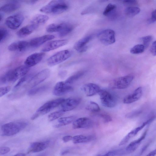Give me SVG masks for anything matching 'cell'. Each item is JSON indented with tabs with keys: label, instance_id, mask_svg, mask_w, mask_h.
<instances>
[{
	"label": "cell",
	"instance_id": "obj_1",
	"mask_svg": "<svg viewBox=\"0 0 156 156\" xmlns=\"http://www.w3.org/2000/svg\"><path fill=\"white\" fill-rule=\"evenodd\" d=\"M30 69V67L23 65L9 70L1 77L0 84L14 83L20 78L25 76Z\"/></svg>",
	"mask_w": 156,
	"mask_h": 156
},
{
	"label": "cell",
	"instance_id": "obj_2",
	"mask_svg": "<svg viewBox=\"0 0 156 156\" xmlns=\"http://www.w3.org/2000/svg\"><path fill=\"white\" fill-rule=\"evenodd\" d=\"M68 8V5L64 1L52 0L41 7L40 10L45 13L56 15L65 12Z\"/></svg>",
	"mask_w": 156,
	"mask_h": 156
},
{
	"label": "cell",
	"instance_id": "obj_3",
	"mask_svg": "<svg viewBox=\"0 0 156 156\" xmlns=\"http://www.w3.org/2000/svg\"><path fill=\"white\" fill-rule=\"evenodd\" d=\"M27 123L24 121H17L4 124L1 127L2 135L5 136H13L24 129Z\"/></svg>",
	"mask_w": 156,
	"mask_h": 156
},
{
	"label": "cell",
	"instance_id": "obj_4",
	"mask_svg": "<svg viewBox=\"0 0 156 156\" xmlns=\"http://www.w3.org/2000/svg\"><path fill=\"white\" fill-rule=\"evenodd\" d=\"M64 100L63 98H59L46 102L37 109L31 116V119L34 120L39 116L48 113L60 106Z\"/></svg>",
	"mask_w": 156,
	"mask_h": 156
},
{
	"label": "cell",
	"instance_id": "obj_5",
	"mask_svg": "<svg viewBox=\"0 0 156 156\" xmlns=\"http://www.w3.org/2000/svg\"><path fill=\"white\" fill-rule=\"evenodd\" d=\"M73 29V27L71 24L63 23L51 24L47 27L46 30L48 33L57 32L59 37H63L70 34Z\"/></svg>",
	"mask_w": 156,
	"mask_h": 156
},
{
	"label": "cell",
	"instance_id": "obj_6",
	"mask_svg": "<svg viewBox=\"0 0 156 156\" xmlns=\"http://www.w3.org/2000/svg\"><path fill=\"white\" fill-rule=\"evenodd\" d=\"M98 94L101 102L103 106L112 108L116 105L117 98L113 92L106 90H101Z\"/></svg>",
	"mask_w": 156,
	"mask_h": 156
},
{
	"label": "cell",
	"instance_id": "obj_7",
	"mask_svg": "<svg viewBox=\"0 0 156 156\" xmlns=\"http://www.w3.org/2000/svg\"><path fill=\"white\" fill-rule=\"evenodd\" d=\"M72 55V51L69 50L58 51L48 58L47 64L50 66L57 65L68 59Z\"/></svg>",
	"mask_w": 156,
	"mask_h": 156
},
{
	"label": "cell",
	"instance_id": "obj_8",
	"mask_svg": "<svg viewBox=\"0 0 156 156\" xmlns=\"http://www.w3.org/2000/svg\"><path fill=\"white\" fill-rule=\"evenodd\" d=\"M134 78V76L131 74L118 77L113 80L110 83L109 86L114 89H126L131 84Z\"/></svg>",
	"mask_w": 156,
	"mask_h": 156
},
{
	"label": "cell",
	"instance_id": "obj_9",
	"mask_svg": "<svg viewBox=\"0 0 156 156\" xmlns=\"http://www.w3.org/2000/svg\"><path fill=\"white\" fill-rule=\"evenodd\" d=\"M99 41L103 44L108 45L114 43L115 41V33L111 29L103 30L97 34Z\"/></svg>",
	"mask_w": 156,
	"mask_h": 156
},
{
	"label": "cell",
	"instance_id": "obj_10",
	"mask_svg": "<svg viewBox=\"0 0 156 156\" xmlns=\"http://www.w3.org/2000/svg\"><path fill=\"white\" fill-rule=\"evenodd\" d=\"M23 15L17 13L8 16L5 19V23L9 29L16 30L21 25L24 20Z\"/></svg>",
	"mask_w": 156,
	"mask_h": 156
},
{
	"label": "cell",
	"instance_id": "obj_11",
	"mask_svg": "<svg viewBox=\"0 0 156 156\" xmlns=\"http://www.w3.org/2000/svg\"><path fill=\"white\" fill-rule=\"evenodd\" d=\"M50 71L49 69H44L32 76L29 81V83L33 87L41 83L49 76Z\"/></svg>",
	"mask_w": 156,
	"mask_h": 156
},
{
	"label": "cell",
	"instance_id": "obj_12",
	"mask_svg": "<svg viewBox=\"0 0 156 156\" xmlns=\"http://www.w3.org/2000/svg\"><path fill=\"white\" fill-rule=\"evenodd\" d=\"M73 90L71 84L65 81L58 82L55 85L53 90V94L56 96H61L72 91Z\"/></svg>",
	"mask_w": 156,
	"mask_h": 156
},
{
	"label": "cell",
	"instance_id": "obj_13",
	"mask_svg": "<svg viewBox=\"0 0 156 156\" xmlns=\"http://www.w3.org/2000/svg\"><path fill=\"white\" fill-rule=\"evenodd\" d=\"M81 99L79 98H69L64 99L60 105V110L64 112L72 110L80 104Z\"/></svg>",
	"mask_w": 156,
	"mask_h": 156
},
{
	"label": "cell",
	"instance_id": "obj_14",
	"mask_svg": "<svg viewBox=\"0 0 156 156\" xmlns=\"http://www.w3.org/2000/svg\"><path fill=\"white\" fill-rule=\"evenodd\" d=\"M155 118L154 116L152 117L146 122H144L142 125L131 131L121 140L119 144V145L121 146L126 144L131 138L136 135L146 125L153 121Z\"/></svg>",
	"mask_w": 156,
	"mask_h": 156
},
{
	"label": "cell",
	"instance_id": "obj_15",
	"mask_svg": "<svg viewBox=\"0 0 156 156\" xmlns=\"http://www.w3.org/2000/svg\"><path fill=\"white\" fill-rule=\"evenodd\" d=\"M45 55L44 52H37L29 56L26 59L24 64L26 66L30 67L39 63Z\"/></svg>",
	"mask_w": 156,
	"mask_h": 156
},
{
	"label": "cell",
	"instance_id": "obj_16",
	"mask_svg": "<svg viewBox=\"0 0 156 156\" xmlns=\"http://www.w3.org/2000/svg\"><path fill=\"white\" fill-rule=\"evenodd\" d=\"M81 90L85 95L88 97L94 96L98 93L101 90L98 85L92 83H88L83 85Z\"/></svg>",
	"mask_w": 156,
	"mask_h": 156
},
{
	"label": "cell",
	"instance_id": "obj_17",
	"mask_svg": "<svg viewBox=\"0 0 156 156\" xmlns=\"http://www.w3.org/2000/svg\"><path fill=\"white\" fill-rule=\"evenodd\" d=\"M68 42V41L66 39L51 41L46 44L42 48L41 51L43 52L49 51L65 45Z\"/></svg>",
	"mask_w": 156,
	"mask_h": 156
},
{
	"label": "cell",
	"instance_id": "obj_18",
	"mask_svg": "<svg viewBox=\"0 0 156 156\" xmlns=\"http://www.w3.org/2000/svg\"><path fill=\"white\" fill-rule=\"evenodd\" d=\"M50 144L49 140L33 142L30 145L27 153H36L43 151L49 146Z\"/></svg>",
	"mask_w": 156,
	"mask_h": 156
},
{
	"label": "cell",
	"instance_id": "obj_19",
	"mask_svg": "<svg viewBox=\"0 0 156 156\" xmlns=\"http://www.w3.org/2000/svg\"><path fill=\"white\" fill-rule=\"evenodd\" d=\"M93 124L92 121L87 117H82L75 119L73 122L72 127L74 129L89 128Z\"/></svg>",
	"mask_w": 156,
	"mask_h": 156
},
{
	"label": "cell",
	"instance_id": "obj_20",
	"mask_svg": "<svg viewBox=\"0 0 156 156\" xmlns=\"http://www.w3.org/2000/svg\"><path fill=\"white\" fill-rule=\"evenodd\" d=\"M93 36L90 35L87 36L79 40L74 44V49L80 53L85 51L87 48V44L92 39Z\"/></svg>",
	"mask_w": 156,
	"mask_h": 156
},
{
	"label": "cell",
	"instance_id": "obj_21",
	"mask_svg": "<svg viewBox=\"0 0 156 156\" xmlns=\"http://www.w3.org/2000/svg\"><path fill=\"white\" fill-rule=\"evenodd\" d=\"M142 93V87H139L132 93L126 96L123 99V102L125 104H129L137 101L140 98Z\"/></svg>",
	"mask_w": 156,
	"mask_h": 156
},
{
	"label": "cell",
	"instance_id": "obj_22",
	"mask_svg": "<svg viewBox=\"0 0 156 156\" xmlns=\"http://www.w3.org/2000/svg\"><path fill=\"white\" fill-rule=\"evenodd\" d=\"M29 42L25 41H19L12 43L8 46V49L11 51L22 52L29 46Z\"/></svg>",
	"mask_w": 156,
	"mask_h": 156
},
{
	"label": "cell",
	"instance_id": "obj_23",
	"mask_svg": "<svg viewBox=\"0 0 156 156\" xmlns=\"http://www.w3.org/2000/svg\"><path fill=\"white\" fill-rule=\"evenodd\" d=\"M55 36L52 35H45L41 36L34 38L29 42L30 46L36 48L41 45L48 41L55 38Z\"/></svg>",
	"mask_w": 156,
	"mask_h": 156
},
{
	"label": "cell",
	"instance_id": "obj_24",
	"mask_svg": "<svg viewBox=\"0 0 156 156\" xmlns=\"http://www.w3.org/2000/svg\"><path fill=\"white\" fill-rule=\"evenodd\" d=\"M38 27L35 25L31 24L25 26L20 29L16 33L19 37L27 36L34 31Z\"/></svg>",
	"mask_w": 156,
	"mask_h": 156
},
{
	"label": "cell",
	"instance_id": "obj_25",
	"mask_svg": "<svg viewBox=\"0 0 156 156\" xmlns=\"http://www.w3.org/2000/svg\"><path fill=\"white\" fill-rule=\"evenodd\" d=\"M20 3L16 1H12L5 4L0 7L1 11L10 12L18 9L20 7Z\"/></svg>",
	"mask_w": 156,
	"mask_h": 156
},
{
	"label": "cell",
	"instance_id": "obj_26",
	"mask_svg": "<svg viewBox=\"0 0 156 156\" xmlns=\"http://www.w3.org/2000/svg\"><path fill=\"white\" fill-rule=\"evenodd\" d=\"M146 133L147 131H145L139 138L131 142L126 147V151L129 153L135 151L138 147L142 140L144 138Z\"/></svg>",
	"mask_w": 156,
	"mask_h": 156
},
{
	"label": "cell",
	"instance_id": "obj_27",
	"mask_svg": "<svg viewBox=\"0 0 156 156\" xmlns=\"http://www.w3.org/2000/svg\"><path fill=\"white\" fill-rule=\"evenodd\" d=\"M49 17L46 15L38 14L34 16L30 21L31 24L38 27L39 25L45 23L48 20Z\"/></svg>",
	"mask_w": 156,
	"mask_h": 156
},
{
	"label": "cell",
	"instance_id": "obj_28",
	"mask_svg": "<svg viewBox=\"0 0 156 156\" xmlns=\"http://www.w3.org/2000/svg\"><path fill=\"white\" fill-rule=\"evenodd\" d=\"M93 138L92 136L80 135L73 136L72 140L74 144H76L88 142L91 141Z\"/></svg>",
	"mask_w": 156,
	"mask_h": 156
},
{
	"label": "cell",
	"instance_id": "obj_29",
	"mask_svg": "<svg viewBox=\"0 0 156 156\" xmlns=\"http://www.w3.org/2000/svg\"><path fill=\"white\" fill-rule=\"evenodd\" d=\"M76 119L74 116H69L60 118L58 120V124L55 126V127L58 128L70 124Z\"/></svg>",
	"mask_w": 156,
	"mask_h": 156
},
{
	"label": "cell",
	"instance_id": "obj_30",
	"mask_svg": "<svg viewBox=\"0 0 156 156\" xmlns=\"http://www.w3.org/2000/svg\"><path fill=\"white\" fill-rule=\"evenodd\" d=\"M85 73L86 71L85 70L77 71L69 77L65 82L69 84H71L83 76Z\"/></svg>",
	"mask_w": 156,
	"mask_h": 156
},
{
	"label": "cell",
	"instance_id": "obj_31",
	"mask_svg": "<svg viewBox=\"0 0 156 156\" xmlns=\"http://www.w3.org/2000/svg\"><path fill=\"white\" fill-rule=\"evenodd\" d=\"M140 11V9L136 6H129L125 10L126 15L128 16L132 17L138 14Z\"/></svg>",
	"mask_w": 156,
	"mask_h": 156
},
{
	"label": "cell",
	"instance_id": "obj_32",
	"mask_svg": "<svg viewBox=\"0 0 156 156\" xmlns=\"http://www.w3.org/2000/svg\"><path fill=\"white\" fill-rule=\"evenodd\" d=\"M86 109L92 112L96 113L100 111V108L98 105L93 101L88 102L85 107Z\"/></svg>",
	"mask_w": 156,
	"mask_h": 156
},
{
	"label": "cell",
	"instance_id": "obj_33",
	"mask_svg": "<svg viewBox=\"0 0 156 156\" xmlns=\"http://www.w3.org/2000/svg\"><path fill=\"white\" fill-rule=\"evenodd\" d=\"M48 88V86L47 85L34 87L28 91L27 94L29 96H33L45 91Z\"/></svg>",
	"mask_w": 156,
	"mask_h": 156
},
{
	"label": "cell",
	"instance_id": "obj_34",
	"mask_svg": "<svg viewBox=\"0 0 156 156\" xmlns=\"http://www.w3.org/2000/svg\"><path fill=\"white\" fill-rule=\"evenodd\" d=\"M145 48L142 44H137L133 47L130 50V52L133 54H138L144 52Z\"/></svg>",
	"mask_w": 156,
	"mask_h": 156
},
{
	"label": "cell",
	"instance_id": "obj_35",
	"mask_svg": "<svg viewBox=\"0 0 156 156\" xmlns=\"http://www.w3.org/2000/svg\"><path fill=\"white\" fill-rule=\"evenodd\" d=\"M116 6L115 5L111 3L108 4L103 12V15L108 16L116 10Z\"/></svg>",
	"mask_w": 156,
	"mask_h": 156
},
{
	"label": "cell",
	"instance_id": "obj_36",
	"mask_svg": "<svg viewBox=\"0 0 156 156\" xmlns=\"http://www.w3.org/2000/svg\"><path fill=\"white\" fill-rule=\"evenodd\" d=\"M63 114L64 112L60 110L53 112L48 115V120L50 122L53 121L61 117Z\"/></svg>",
	"mask_w": 156,
	"mask_h": 156
},
{
	"label": "cell",
	"instance_id": "obj_37",
	"mask_svg": "<svg viewBox=\"0 0 156 156\" xmlns=\"http://www.w3.org/2000/svg\"><path fill=\"white\" fill-rule=\"evenodd\" d=\"M97 113L98 116L102 119L104 122L105 123H108L112 120V119L111 116L108 113L105 112H100L94 113Z\"/></svg>",
	"mask_w": 156,
	"mask_h": 156
},
{
	"label": "cell",
	"instance_id": "obj_38",
	"mask_svg": "<svg viewBox=\"0 0 156 156\" xmlns=\"http://www.w3.org/2000/svg\"><path fill=\"white\" fill-rule=\"evenodd\" d=\"M153 39V37L151 35L146 36L141 38L140 40L143 44H142L144 46L145 49L149 46L152 41Z\"/></svg>",
	"mask_w": 156,
	"mask_h": 156
},
{
	"label": "cell",
	"instance_id": "obj_39",
	"mask_svg": "<svg viewBox=\"0 0 156 156\" xmlns=\"http://www.w3.org/2000/svg\"><path fill=\"white\" fill-rule=\"evenodd\" d=\"M9 34L8 30L4 27H1L0 28V42L1 43L7 37Z\"/></svg>",
	"mask_w": 156,
	"mask_h": 156
},
{
	"label": "cell",
	"instance_id": "obj_40",
	"mask_svg": "<svg viewBox=\"0 0 156 156\" xmlns=\"http://www.w3.org/2000/svg\"><path fill=\"white\" fill-rule=\"evenodd\" d=\"M28 76L25 75L21 77L17 82L14 87V90H17L28 79Z\"/></svg>",
	"mask_w": 156,
	"mask_h": 156
},
{
	"label": "cell",
	"instance_id": "obj_41",
	"mask_svg": "<svg viewBox=\"0 0 156 156\" xmlns=\"http://www.w3.org/2000/svg\"><path fill=\"white\" fill-rule=\"evenodd\" d=\"M11 88L9 86L1 87L0 88V97H1L6 94L10 90Z\"/></svg>",
	"mask_w": 156,
	"mask_h": 156
},
{
	"label": "cell",
	"instance_id": "obj_42",
	"mask_svg": "<svg viewBox=\"0 0 156 156\" xmlns=\"http://www.w3.org/2000/svg\"><path fill=\"white\" fill-rule=\"evenodd\" d=\"M10 151V148L7 147H0V155L5 154Z\"/></svg>",
	"mask_w": 156,
	"mask_h": 156
},
{
	"label": "cell",
	"instance_id": "obj_43",
	"mask_svg": "<svg viewBox=\"0 0 156 156\" xmlns=\"http://www.w3.org/2000/svg\"><path fill=\"white\" fill-rule=\"evenodd\" d=\"M150 51L153 55H156V41H154L152 44L150 49Z\"/></svg>",
	"mask_w": 156,
	"mask_h": 156
},
{
	"label": "cell",
	"instance_id": "obj_44",
	"mask_svg": "<svg viewBox=\"0 0 156 156\" xmlns=\"http://www.w3.org/2000/svg\"><path fill=\"white\" fill-rule=\"evenodd\" d=\"M123 3L126 5H130V6H134V5L137 4V2L135 0H125L123 1Z\"/></svg>",
	"mask_w": 156,
	"mask_h": 156
},
{
	"label": "cell",
	"instance_id": "obj_45",
	"mask_svg": "<svg viewBox=\"0 0 156 156\" xmlns=\"http://www.w3.org/2000/svg\"><path fill=\"white\" fill-rule=\"evenodd\" d=\"M150 21L151 23L156 21V9L152 12L151 18Z\"/></svg>",
	"mask_w": 156,
	"mask_h": 156
},
{
	"label": "cell",
	"instance_id": "obj_46",
	"mask_svg": "<svg viewBox=\"0 0 156 156\" xmlns=\"http://www.w3.org/2000/svg\"><path fill=\"white\" fill-rule=\"evenodd\" d=\"M73 137L71 136L68 135L63 137L62 140L65 143L68 142L70 140H72Z\"/></svg>",
	"mask_w": 156,
	"mask_h": 156
},
{
	"label": "cell",
	"instance_id": "obj_47",
	"mask_svg": "<svg viewBox=\"0 0 156 156\" xmlns=\"http://www.w3.org/2000/svg\"><path fill=\"white\" fill-rule=\"evenodd\" d=\"M117 152L115 151H109L104 155L101 156H115Z\"/></svg>",
	"mask_w": 156,
	"mask_h": 156
},
{
	"label": "cell",
	"instance_id": "obj_48",
	"mask_svg": "<svg viewBox=\"0 0 156 156\" xmlns=\"http://www.w3.org/2000/svg\"><path fill=\"white\" fill-rule=\"evenodd\" d=\"M156 155V148L149 153L146 156H155Z\"/></svg>",
	"mask_w": 156,
	"mask_h": 156
},
{
	"label": "cell",
	"instance_id": "obj_49",
	"mask_svg": "<svg viewBox=\"0 0 156 156\" xmlns=\"http://www.w3.org/2000/svg\"><path fill=\"white\" fill-rule=\"evenodd\" d=\"M26 154L23 153H17L15 155H13L12 156H25Z\"/></svg>",
	"mask_w": 156,
	"mask_h": 156
},
{
	"label": "cell",
	"instance_id": "obj_50",
	"mask_svg": "<svg viewBox=\"0 0 156 156\" xmlns=\"http://www.w3.org/2000/svg\"><path fill=\"white\" fill-rule=\"evenodd\" d=\"M69 151L68 150L64 151L61 152V155H64L66 154Z\"/></svg>",
	"mask_w": 156,
	"mask_h": 156
},
{
	"label": "cell",
	"instance_id": "obj_51",
	"mask_svg": "<svg viewBox=\"0 0 156 156\" xmlns=\"http://www.w3.org/2000/svg\"><path fill=\"white\" fill-rule=\"evenodd\" d=\"M0 21H1L2 18V14H1V13H0Z\"/></svg>",
	"mask_w": 156,
	"mask_h": 156
},
{
	"label": "cell",
	"instance_id": "obj_52",
	"mask_svg": "<svg viewBox=\"0 0 156 156\" xmlns=\"http://www.w3.org/2000/svg\"><path fill=\"white\" fill-rule=\"evenodd\" d=\"M101 156V155H99V156Z\"/></svg>",
	"mask_w": 156,
	"mask_h": 156
}]
</instances>
